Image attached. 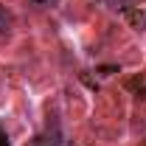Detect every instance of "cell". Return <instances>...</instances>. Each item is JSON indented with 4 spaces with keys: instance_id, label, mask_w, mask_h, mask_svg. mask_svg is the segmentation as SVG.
Wrapping results in <instances>:
<instances>
[{
    "instance_id": "7a4b0ae2",
    "label": "cell",
    "mask_w": 146,
    "mask_h": 146,
    "mask_svg": "<svg viewBox=\"0 0 146 146\" xmlns=\"http://www.w3.org/2000/svg\"><path fill=\"white\" fill-rule=\"evenodd\" d=\"M34 3H45V0H34Z\"/></svg>"
},
{
    "instance_id": "6da1fadb",
    "label": "cell",
    "mask_w": 146,
    "mask_h": 146,
    "mask_svg": "<svg viewBox=\"0 0 146 146\" xmlns=\"http://www.w3.org/2000/svg\"><path fill=\"white\" fill-rule=\"evenodd\" d=\"M31 146H51V143H45V138H36V141H34Z\"/></svg>"
}]
</instances>
